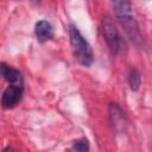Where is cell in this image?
Segmentation results:
<instances>
[{"instance_id":"9c48e42d","label":"cell","mask_w":152,"mask_h":152,"mask_svg":"<svg viewBox=\"0 0 152 152\" xmlns=\"http://www.w3.org/2000/svg\"><path fill=\"white\" fill-rule=\"evenodd\" d=\"M72 150H75V151H88V150H89V142H88V139L82 138V139L77 140V141L74 144Z\"/></svg>"},{"instance_id":"6da1fadb","label":"cell","mask_w":152,"mask_h":152,"mask_svg":"<svg viewBox=\"0 0 152 152\" xmlns=\"http://www.w3.org/2000/svg\"><path fill=\"white\" fill-rule=\"evenodd\" d=\"M114 4H115V11L119 23L125 30L126 34L137 46H142L144 39L140 33L138 23L133 17L131 5L126 0H114Z\"/></svg>"},{"instance_id":"5b68a950","label":"cell","mask_w":152,"mask_h":152,"mask_svg":"<svg viewBox=\"0 0 152 152\" xmlns=\"http://www.w3.org/2000/svg\"><path fill=\"white\" fill-rule=\"evenodd\" d=\"M34 33L40 43H45L53 37V28L46 20H39L34 26Z\"/></svg>"},{"instance_id":"ba28073f","label":"cell","mask_w":152,"mask_h":152,"mask_svg":"<svg viewBox=\"0 0 152 152\" xmlns=\"http://www.w3.org/2000/svg\"><path fill=\"white\" fill-rule=\"evenodd\" d=\"M140 82H141V77H140V74L137 69H131L129 74H128V83H129V87L133 91L138 90L139 87H140Z\"/></svg>"},{"instance_id":"8992f818","label":"cell","mask_w":152,"mask_h":152,"mask_svg":"<svg viewBox=\"0 0 152 152\" xmlns=\"http://www.w3.org/2000/svg\"><path fill=\"white\" fill-rule=\"evenodd\" d=\"M109 116H110L112 125L114 126L115 129H119V128L124 127L125 115H124V112L121 110V108L116 103H110V106H109Z\"/></svg>"},{"instance_id":"30bf717a","label":"cell","mask_w":152,"mask_h":152,"mask_svg":"<svg viewBox=\"0 0 152 152\" xmlns=\"http://www.w3.org/2000/svg\"><path fill=\"white\" fill-rule=\"evenodd\" d=\"M113 1H114V0H113Z\"/></svg>"},{"instance_id":"7a4b0ae2","label":"cell","mask_w":152,"mask_h":152,"mask_svg":"<svg viewBox=\"0 0 152 152\" xmlns=\"http://www.w3.org/2000/svg\"><path fill=\"white\" fill-rule=\"evenodd\" d=\"M69 37L75 59L83 66H90L94 61L91 48L75 25L69 26Z\"/></svg>"},{"instance_id":"3957f363","label":"cell","mask_w":152,"mask_h":152,"mask_svg":"<svg viewBox=\"0 0 152 152\" xmlns=\"http://www.w3.org/2000/svg\"><path fill=\"white\" fill-rule=\"evenodd\" d=\"M103 34H104V38L107 40V44H108L112 53L118 55L122 46V39H121L116 27L114 26L112 19L108 17L104 18V20H103Z\"/></svg>"},{"instance_id":"277c9868","label":"cell","mask_w":152,"mask_h":152,"mask_svg":"<svg viewBox=\"0 0 152 152\" xmlns=\"http://www.w3.org/2000/svg\"><path fill=\"white\" fill-rule=\"evenodd\" d=\"M23 83H10L2 94V106L4 108H13L23 96Z\"/></svg>"},{"instance_id":"52a82bcc","label":"cell","mask_w":152,"mask_h":152,"mask_svg":"<svg viewBox=\"0 0 152 152\" xmlns=\"http://www.w3.org/2000/svg\"><path fill=\"white\" fill-rule=\"evenodd\" d=\"M1 75L8 83H23L21 74L18 70L7 66L5 63H1Z\"/></svg>"}]
</instances>
